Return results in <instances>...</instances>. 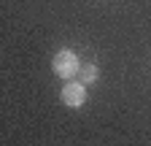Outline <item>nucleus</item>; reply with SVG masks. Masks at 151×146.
Returning <instances> with one entry per match:
<instances>
[{"mask_svg": "<svg viewBox=\"0 0 151 146\" xmlns=\"http://www.w3.org/2000/svg\"><path fill=\"white\" fill-rule=\"evenodd\" d=\"M78 76H81L84 84H94V81L100 79V68H97V65H81Z\"/></svg>", "mask_w": 151, "mask_h": 146, "instance_id": "7ed1b4c3", "label": "nucleus"}, {"mask_svg": "<svg viewBox=\"0 0 151 146\" xmlns=\"http://www.w3.org/2000/svg\"><path fill=\"white\" fill-rule=\"evenodd\" d=\"M51 70H54L62 81L76 79V76H78V70H81V60H78V54H76V51L60 49V51L54 54V60H51Z\"/></svg>", "mask_w": 151, "mask_h": 146, "instance_id": "f257e3e1", "label": "nucleus"}, {"mask_svg": "<svg viewBox=\"0 0 151 146\" xmlns=\"http://www.w3.org/2000/svg\"><path fill=\"white\" fill-rule=\"evenodd\" d=\"M86 98H89L86 95V84L84 81H76V79H68L65 87H62V92H60V100L68 108H81L86 103Z\"/></svg>", "mask_w": 151, "mask_h": 146, "instance_id": "f03ea898", "label": "nucleus"}]
</instances>
